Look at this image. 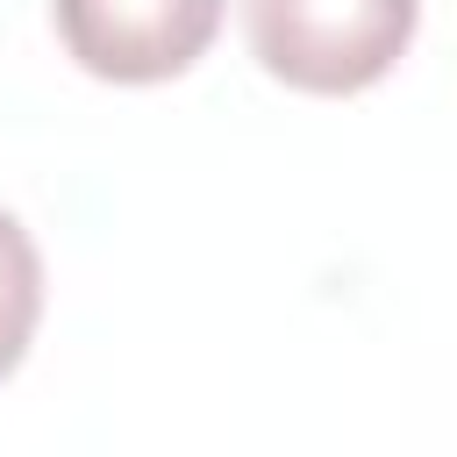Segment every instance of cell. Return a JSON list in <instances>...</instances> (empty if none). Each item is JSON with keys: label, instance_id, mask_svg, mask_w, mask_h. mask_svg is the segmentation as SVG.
<instances>
[{"label": "cell", "instance_id": "cell-3", "mask_svg": "<svg viewBox=\"0 0 457 457\" xmlns=\"http://www.w3.org/2000/svg\"><path fill=\"white\" fill-rule=\"evenodd\" d=\"M36 321H43V250L0 207V378L21 371V357L36 343Z\"/></svg>", "mask_w": 457, "mask_h": 457}, {"label": "cell", "instance_id": "cell-2", "mask_svg": "<svg viewBox=\"0 0 457 457\" xmlns=\"http://www.w3.org/2000/svg\"><path fill=\"white\" fill-rule=\"evenodd\" d=\"M221 7L228 0H50V29L79 71L107 86H164L207 57Z\"/></svg>", "mask_w": 457, "mask_h": 457}, {"label": "cell", "instance_id": "cell-1", "mask_svg": "<svg viewBox=\"0 0 457 457\" xmlns=\"http://www.w3.org/2000/svg\"><path fill=\"white\" fill-rule=\"evenodd\" d=\"M421 29V0H243L250 57L314 100L378 86Z\"/></svg>", "mask_w": 457, "mask_h": 457}]
</instances>
